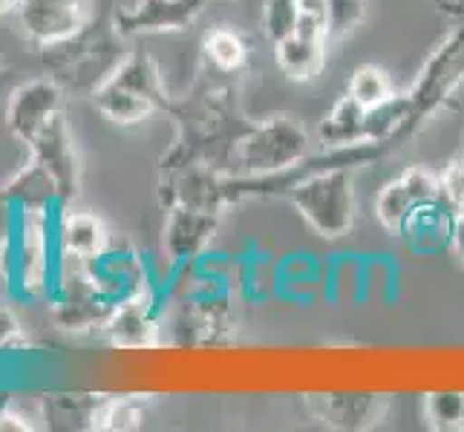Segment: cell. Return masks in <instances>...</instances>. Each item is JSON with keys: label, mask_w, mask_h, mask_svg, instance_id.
I'll use <instances>...</instances> for the list:
<instances>
[{"label": "cell", "mask_w": 464, "mask_h": 432, "mask_svg": "<svg viewBox=\"0 0 464 432\" xmlns=\"http://www.w3.org/2000/svg\"><path fill=\"white\" fill-rule=\"evenodd\" d=\"M162 72L148 55H127L104 82L92 90V107L119 127L148 121L153 113L168 107Z\"/></svg>", "instance_id": "6da1fadb"}, {"label": "cell", "mask_w": 464, "mask_h": 432, "mask_svg": "<svg viewBox=\"0 0 464 432\" xmlns=\"http://www.w3.org/2000/svg\"><path fill=\"white\" fill-rule=\"evenodd\" d=\"M309 133L295 119L275 116L237 136L231 162L239 176H283L309 158Z\"/></svg>", "instance_id": "7a4b0ae2"}, {"label": "cell", "mask_w": 464, "mask_h": 432, "mask_svg": "<svg viewBox=\"0 0 464 432\" xmlns=\"http://www.w3.org/2000/svg\"><path fill=\"white\" fill-rule=\"evenodd\" d=\"M289 199L306 226L324 239H341L355 226V185L346 168L303 176L289 190Z\"/></svg>", "instance_id": "3957f363"}, {"label": "cell", "mask_w": 464, "mask_h": 432, "mask_svg": "<svg viewBox=\"0 0 464 432\" xmlns=\"http://www.w3.org/2000/svg\"><path fill=\"white\" fill-rule=\"evenodd\" d=\"M461 84H464V26L453 29L441 41V46L430 55L421 75L415 78L412 90L407 92L410 101L407 133H412L424 119H430L439 107L450 101V95Z\"/></svg>", "instance_id": "277c9868"}, {"label": "cell", "mask_w": 464, "mask_h": 432, "mask_svg": "<svg viewBox=\"0 0 464 432\" xmlns=\"http://www.w3.org/2000/svg\"><path fill=\"white\" fill-rule=\"evenodd\" d=\"M26 162L35 165L55 185L61 207H67L82 190V158H78L75 139L63 113L44 127L41 136L26 148Z\"/></svg>", "instance_id": "5b68a950"}, {"label": "cell", "mask_w": 464, "mask_h": 432, "mask_svg": "<svg viewBox=\"0 0 464 432\" xmlns=\"http://www.w3.org/2000/svg\"><path fill=\"white\" fill-rule=\"evenodd\" d=\"M14 14L32 43L53 50L82 35L92 24V0H21Z\"/></svg>", "instance_id": "8992f818"}, {"label": "cell", "mask_w": 464, "mask_h": 432, "mask_svg": "<svg viewBox=\"0 0 464 432\" xmlns=\"http://www.w3.org/2000/svg\"><path fill=\"white\" fill-rule=\"evenodd\" d=\"M82 271L87 283L113 306L153 285L148 260L130 243H110L99 257L82 263Z\"/></svg>", "instance_id": "52a82bcc"}, {"label": "cell", "mask_w": 464, "mask_h": 432, "mask_svg": "<svg viewBox=\"0 0 464 432\" xmlns=\"http://www.w3.org/2000/svg\"><path fill=\"white\" fill-rule=\"evenodd\" d=\"M63 113V90L55 78H32L9 92V101L4 110L6 133L29 148L41 136V130L55 116Z\"/></svg>", "instance_id": "ba28073f"}, {"label": "cell", "mask_w": 464, "mask_h": 432, "mask_svg": "<svg viewBox=\"0 0 464 432\" xmlns=\"http://www.w3.org/2000/svg\"><path fill=\"white\" fill-rule=\"evenodd\" d=\"M459 207L447 202L441 194L433 199H424L401 219L395 228L398 243H401L415 257H439L450 251L453 243V226H456Z\"/></svg>", "instance_id": "9c48e42d"}, {"label": "cell", "mask_w": 464, "mask_h": 432, "mask_svg": "<svg viewBox=\"0 0 464 432\" xmlns=\"http://www.w3.org/2000/svg\"><path fill=\"white\" fill-rule=\"evenodd\" d=\"M162 297H159L156 285L145 288L133 297H127L113 306L104 334L116 349H150L159 343V331H162Z\"/></svg>", "instance_id": "30bf717a"}, {"label": "cell", "mask_w": 464, "mask_h": 432, "mask_svg": "<svg viewBox=\"0 0 464 432\" xmlns=\"http://www.w3.org/2000/svg\"><path fill=\"white\" fill-rule=\"evenodd\" d=\"M208 0H139L136 6L116 9L113 29L121 38L182 32L205 12Z\"/></svg>", "instance_id": "8fae6325"}, {"label": "cell", "mask_w": 464, "mask_h": 432, "mask_svg": "<svg viewBox=\"0 0 464 432\" xmlns=\"http://www.w3.org/2000/svg\"><path fill=\"white\" fill-rule=\"evenodd\" d=\"M217 222H219V214L214 211L173 205L165 222V236H162L168 260L176 268L199 260L217 234Z\"/></svg>", "instance_id": "7c38bea8"}, {"label": "cell", "mask_w": 464, "mask_h": 432, "mask_svg": "<svg viewBox=\"0 0 464 432\" xmlns=\"http://www.w3.org/2000/svg\"><path fill=\"white\" fill-rule=\"evenodd\" d=\"M390 401L372 392H329V395H309V412L320 424L332 429H370L383 415Z\"/></svg>", "instance_id": "4fadbf2b"}, {"label": "cell", "mask_w": 464, "mask_h": 432, "mask_svg": "<svg viewBox=\"0 0 464 432\" xmlns=\"http://www.w3.org/2000/svg\"><path fill=\"white\" fill-rule=\"evenodd\" d=\"M113 243L102 216L90 211H72V207H58L55 214V248L58 263H87Z\"/></svg>", "instance_id": "5bb4252c"}, {"label": "cell", "mask_w": 464, "mask_h": 432, "mask_svg": "<svg viewBox=\"0 0 464 432\" xmlns=\"http://www.w3.org/2000/svg\"><path fill=\"white\" fill-rule=\"evenodd\" d=\"M439 194V176L427 168H407L401 176H395L378 190L375 197V216L383 228L395 234L401 219L424 199H433Z\"/></svg>", "instance_id": "9a60e30c"}, {"label": "cell", "mask_w": 464, "mask_h": 432, "mask_svg": "<svg viewBox=\"0 0 464 432\" xmlns=\"http://www.w3.org/2000/svg\"><path fill=\"white\" fill-rule=\"evenodd\" d=\"M366 139V110L346 92L332 104V110L317 124L320 148H346Z\"/></svg>", "instance_id": "2e32d148"}, {"label": "cell", "mask_w": 464, "mask_h": 432, "mask_svg": "<svg viewBox=\"0 0 464 432\" xmlns=\"http://www.w3.org/2000/svg\"><path fill=\"white\" fill-rule=\"evenodd\" d=\"M148 407L136 395H121V398H102L87 412V427L99 432H133L145 427Z\"/></svg>", "instance_id": "e0dca14e"}, {"label": "cell", "mask_w": 464, "mask_h": 432, "mask_svg": "<svg viewBox=\"0 0 464 432\" xmlns=\"http://www.w3.org/2000/svg\"><path fill=\"white\" fill-rule=\"evenodd\" d=\"M275 58H277V67L289 78H295V82H312V78L324 70L326 43H314L306 38L289 35L275 43Z\"/></svg>", "instance_id": "ac0fdd59"}, {"label": "cell", "mask_w": 464, "mask_h": 432, "mask_svg": "<svg viewBox=\"0 0 464 432\" xmlns=\"http://www.w3.org/2000/svg\"><path fill=\"white\" fill-rule=\"evenodd\" d=\"M205 58L214 63L219 72H237L246 67V58H248V46L243 41V35L228 26H217L205 35Z\"/></svg>", "instance_id": "d6986e66"}, {"label": "cell", "mask_w": 464, "mask_h": 432, "mask_svg": "<svg viewBox=\"0 0 464 432\" xmlns=\"http://www.w3.org/2000/svg\"><path fill=\"white\" fill-rule=\"evenodd\" d=\"M346 92L355 99L363 110H375L381 104H387L395 90H392V82L390 75L383 72L381 67H372V63H363V67H358L355 72H352L349 78V87Z\"/></svg>", "instance_id": "ffe728a7"}, {"label": "cell", "mask_w": 464, "mask_h": 432, "mask_svg": "<svg viewBox=\"0 0 464 432\" xmlns=\"http://www.w3.org/2000/svg\"><path fill=\"white\" fill-rule=\"evenodd\" d=\"M324 288L332 300L341 302H363V260L358 257H341L326 268V283Z\"/></svg>", "instance_id": "44dd1931"}, {"label": "cell", "mask_w": 464, "mask_h": 432, "mask_svg": "<svg viewBox=\"0 0 464 432\" xmlns=\"http://www.w3.org/2000/svg\"><path fill=\"white\" fill-rule=\"evenodd\" d=\"M424 418L433 429L461 432L464 429V392H430L424 398Z\"/></svg>", "instance_id": "7402d4cb"}, {"label": "cell", "mask_w": 464, "mask_h": 432, "mask_svg": "<svg viewBox=\"0 0 464 432\" xmlns=\"http://www.w3.org/2000/svg\"><path fill=\"white\" fill-rule=\"evenodd\" d=\"M366 18V0H326V24L329 41H341L352 35Z\"/></svg>", "instance_id": "603a6c76"}, {"label": "cell", "mask_w": 464, "mask_h": 432, "mask_svg": "<svg viewBox=\"0 0 464 432\" xmlns=\"http://www.w3.org/2000/svg\"><path fill=\"white\" fill-rule=\"evenodd\" d=\"M300 18L297 0H266L263 6V29L271 43L295 35V26Z\"/></svg>", "instance_id": "cb8c5ba5"}, {"label": "cell", "mask_w": 464, "mask_h": 432, "mask_svg": "<svg viewBox=\"0 0 464 432\" xmlns=\"http://www.w3.org/2000/svg\"><path fill=\"white\" fill-rule=\"evenodd\" d=\"M41 412L26 404V401H9L0 404V432H32V429H41Z\"/></svg>", "instance_id": "d4e9b609"}, {"label": "cell", "mask_w": 464, "mask_h": 432, "mask_svg": "<svg viewBox=\"0 0 464 432\" xmlns=\"http://www.w3.org/2000/svg\"><path fill=\"white\" fill-rule=\"evenodd\" d=\"M439 194L447 202H453L459 211L464 207V156L456 158V162L439 176Z\"/></svg>", "instance_id": "484cf974"}, {"label": "cell", "mask_w": 464, "mask_h": 432, "mask_svg": "<svg viewBox=\"0 0 464 432\" xmlns=\"http://www.w3.org/2000/svg\"><path fill=\"white\" fill-rule=\"evenodd\" d=\"M295 35L329 46V24H326V18H314V14H300L297 26H295Z\"/></svg>", "instance_id": "4316f807"}, {"label": "cell", "mask_w": 464, "mask_h": 432, "mask_svg": "<svg viewBox=\"0 0 464 432\" xmlns=\"http://www.w3.org/2000/svg\"><path fill=\"white\" fill-rule=\"evenodd\" d=\"M24 331H21V320L14 314L9 306L0 302V351L4 349H12L14 343H21Z\"/></svg>", "instance_id": "83f0119b"}, {"label": "cell", "mask_w": 464, "mask_h": 432, "mask_svg": "<svg viewBox=\"0 0 464 432\" xmlns=\"http://www.w3.org/2000/svg\"><path fill=\"white\" fill-rule=\"evenodd\" d=\"M450 254L464 265V207L456 214V226H453V243H450Z\"/></svg>", "instance_id": "f1b7e54d"}, {"label": "cell", "mask_w": 464, "mask_h": 432, "mask_svg": "<svg viewBox=\"0 0 464 432\" xmlns=\"http://www.w3.org/2000/svg\"><path fill=\"white\" fill-rule=\"evenodd\" d=\"M300 14H314V18H326V0H297Z\"/></svg>", "instance_id": "f546056e"}, {"label": "cell", "mask_w": 464, "mask_h": 432, "mask_svg": "<svg viewBox=\"0 0 464 432\" xmlns=\"http://www.w3.org/2000/svg\"><path fill=\"white\" fill-rule=\"evenodd\" d=\"M18 6H21V0H0V18H4V14H14Z\"/></svg>", "instance_id": "4dcf8cb0"}]
</instances>
